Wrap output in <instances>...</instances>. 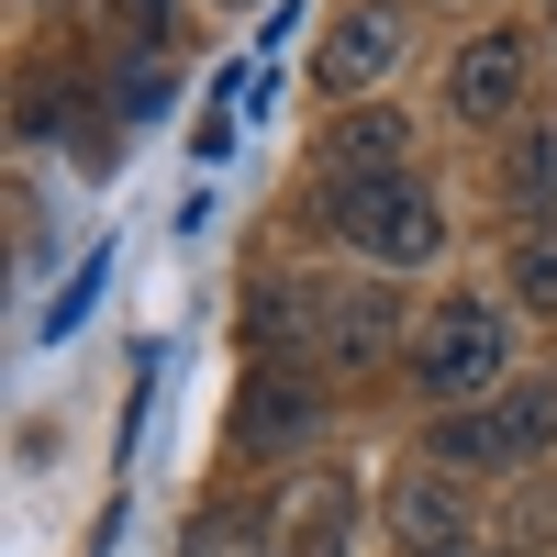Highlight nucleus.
<instances>
[{
    "mask_svg": "<svg viewBox=\"0 0 557 557\" xmlns=\"http://www.w3.org/2000/svg\"><path fill=\"white\" fill-rule=\"evenodd\" d=\"M557 446V380H524V391H491L469 412L435 424V469H524V457Z\"/></svg>",
    "mask_w": 557,
    "mask_h": 557,
    "instance_id": "obj_2",
    "label": "nucleus"
},
{
    "mask_svg": "<svg viewBox=\"0 0 557 557\" xmlns=\"http://www.w3.org/2000/svg\"><path fill=\"white\" fill-rule=\"evenodd\" d=\"M346 535H357V491L346 480H301L290 491V524L268 535V557H346Z\"/></svg>",
    "mask_w": 557,
    "mask_h": 557,
    "instance_id": "obj_8",
    "label": "nucleus"
},
{
    "mask_svg": "<svg viewBox=\"0 0 557 557\" xmlns=\"http://www.w3.org/2000/svg\"><path fill=\"white\" fill-rule=\"evenodd\" d=\"M524 78H535L524 23H491V34L457 45V67H446V112H457V123H513V112H524Z\"/></svg>",
    "mask_w": 557,
    "mask_h": 557,
    "instance_id": "obj_6",
    "label": "nucleus"
},
{
    "mask_svg": "<svg viewBox=\"0 0 557 557\" xmlns=\"http://www.w3.org/2000/svg\"><path fill=\"white\" fill-rule=\"evenodd\" d=\"M412 57V23H401V0H357V12H335L323 23V45H312V89H380L391 67Z\"/></svg>",
    "mask_w": 557,
    "mask_h": 557,
    "instance_id": "obj_5",
    "label": "nucleus"
},
{
    "mask_svg": "<svg viewBox=\"0 0 557 557\" xmlns=\"http://www.w3.org/2000/svg\"><path fill=\"white\" fill-rule=\"evenodd\" d=\"M513 201H524L535 223L557 212V134H546V123H535V134H524V146H513Z\"/></svg>",
    "mask_w": 557,
    "mask_h": 557,
    "instance_id": "obj_12",
    "label": "nucleus"
},
{
    "mask_svg": "<svg viewBox=\"0 0 557 557\" xmlns=\"http://www.w3.org/2000/svg\"><path fill=\"white\" fill-rule=\"evenodd\" d=\"M391 535H401V557H469V491L435 480V469H412L391 491Z\"/></svg>",
    "mask_w": 557,
    "mask_h": 557,
    "instance_id": "obj_7",
    "label": "nucleus"
},
{
    "mask_svg": "<svg viewBox=\"0 0 557 557\" xmlns=\"http://www.w3.org/2000/svg\"><path fill=\"white\" fill-rule=\"evenodd\" d=\"M502 290L524 312H557V223H513V246H502Z\"/></svg>",
    "mask_w": 557,
    "mask_h": 557,
    "instance_id": "obj_10",
    "label": "nucleus"
},
{
    "mask_svg": "<svg viewBox=\"0 0 557 557\" xmlns=\"http://www.w3.org/2000/svg\"><path fill=\"white\" fill-rule=\"evenodd\" d=\"M268 346L380 357L391 346V290H380V278H346V290H268Z\"/></svg>",
    "mask_w": 557,
    "mask_h": 557,
    "instance_id": "obj_4",
    "label": "nucleus"
},
{
    "mask_svg": "<svg viewBox=\"0 0 557 557\" xmlns=\"http://www.w3.org/2000/svg\"><path fill=\"white\" fill-rule=\"evenodd\" d=\"M401 146H412V123L368 101V112H346V123H335V146H323V168H335L346 190H368V178H401Z\"/></svg>",
    "mask_w": 557,
    "mask_h": 557,
    "instance_id": "obj_9",
    "label": "nucleus"
},
{
    "mask_svg": "<svg viewBox=\"0 0 557 557\" xmlns=\"http://www.w3.org/2000/svg\"><path fill=\"white\" fill-rule=\"evenodd\" d=\"M412 391L446 401V412L513 391V312L502 301H435V323L412 335Z\"/></svg>",
    "mask_w": 557,
    "mask_h": 557,
    "instance_id": "obj_1",
    "label": "nucleus"
},
{
    "mask_svg": "<svg viewBox=\"0 0 557 557\" xmlns=\"http://www.w3.org/2000/svg\"><path fill=\"white\" fill-rule=\"evenodd\" d=\"M235 435H246V446H290V435H312V391H301V380H257V401L235 412Z\"/></svg>",
    "mask_w": 557,
    "mask_h": 557,
    "instance_id": "obj_11",
    "label": "nucleus"
},
{
    "mask_svg": "<svg viewBox=\"0 0 557 557\" xmlns=\"http://www.w3.org/2000/svg\"><path fill=\"white\" fill-rule=\"evenodd\" d=\"M335 235L368 268H435L446 212H435V190H412V178H368V190H335Z\"/></svg>",
    "mask_w": 557,
    "mask_h": 557,
    "instance_id": "obj_3",
    "label": "nucleus"
}]
</instances>
